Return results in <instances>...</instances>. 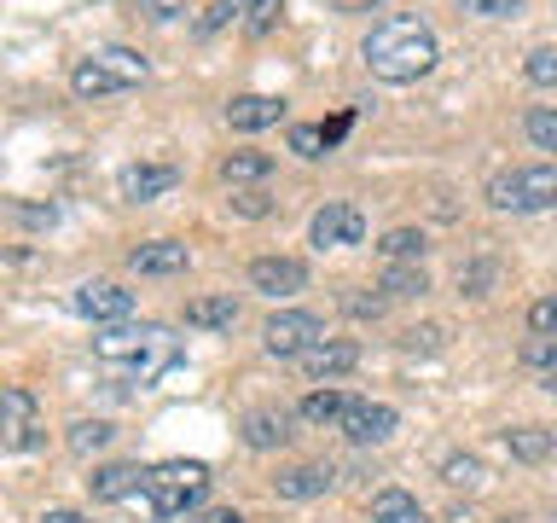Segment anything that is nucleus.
Returning a JSON list of instances; mask_svg holds the SVG:
<instances>
[{
	"label": "nucleus",
	"instance_id": "f257e3e1",
	"mask_svg": "<svg viewBox=\"0 0 557 523\" xmlns=\"http://www.w3.org/2000/svg\"><path fill=\"white\" fill-rule=\"evenodd\" d=\"M360 52H366V70H372L377 82H395V87L430 76L435 59H442L430 24H418V17H383V24L366 35Z\"/></svg>",
	"mask_w": 557,
	"mask_h": 523
},
{
	"label": "nucleus",
	"instance_id": "f03ea898",
	"mask_svg": "<svg viewBox=\"0 0 557 523\" xmlns=\"http://www.w3.org/2000/svg\"><path fill=\"white\" fill-rule=\"evenodd\" d=\"M94 355H99V366H111L116 378L151 384L157 373H163V366H174L181 343L169 338V326L139 320V326H104L99 338H94Z\"/></svg>",
	"mask_w": 557,
	"mask_h": 523
},
{
	"label": "nucleus",
	"instance_id": "7ed1b4c3",
	"mask_svg": "<svg viewBox=\"0 0 557 523\" xmlns=\"http://www.w3.org/2000/svg\"><path fill=\"white\" fill-rule=\"evenodd\" d=\"M203 495H209V465L203 460H163V465L146 471V488H139L134 500L146 506L157 523H174V518H186Z\"/></svg>",
	"mask_w": 557,
	"mask_h": 523
},
{
	"label": "nucleus",
	"instance_id": "20e7f679",
	"mask_svg": "<svg viewBox=\"0 0 557 523\" xmlns=\"http://www.w3.org/2000/svg\"><path fill=\"white\" fill-rule=\"evenodd\" d=\"M139 82H146V59L128 47H104V52H87V59L70 64V94L76 99H111Z\"/></svg>",
	"mask_w": 557,
	"mask_h": 523
},
{
	"label": "nucleus",
	"instance_id": "39448f33",
	"mask_svg": "<svg viewBox=\"0 0 557 523\" xmlns=\"http://www.w3.org/2000/svg\"><path fill=\"white\" fill-rule=\"evenodd\" d=\"M487 204L505 209V216H540V209H557V163L499 169L494 181H487Z\"/></svg>",
	"mask_w": 557,
	"mask_h": 523
},
{
	"label": "nucleus",
	"instance_id": "423d86ee",
	"mask_svg": "<svg viewBox=\"0 0 557 523\" xmlns=\"http://www.w3.org/2000/svg\"><path fill=\"white\" fill-rule=\"evenodd\" d=\"M313 343H325V326H320V314H308V308H278L268 326H261V349L278 361H302Z\"/></svg>",
	"mask_w": 557,
	"mask_h": 523
},
{
	"label": "nucleus",
	"instance_id": "0eeeda50",
	"mask_svg": "<svg viewBox=\"0 0 557 523\" xmlns=\"http://www.w3.org/2000/svg\"><path fill=\"white\" fill-rule=\"evenodd\" d=\"M0 442L29 453L41 448V413H35V396L24 384H12V390H0Z\"/></svg>",
	"mask_w": 557,
	"mask_h": 523
},
{
	"label": "nucleus",
	"instance_id": "6e6552de",
	"mask_svg": "<svg viewBox=\"0 0 557 523\" xmlns=\"http://www.w3.org/2000/svg\"><path fill=\"white\" fill-rule=\"evenodd\" d=\"M308 239L320 251H348V244H366V209L360 204H325L320 216L308 221Z\"/></svg>",
	"mask_w": 557,
	"mask_h": 523
},
{
	"label": "nucleus",
	"instance_id": "1a4fd4ad",
	"mask_svg": "<svg viewBox=\"0 0 557 523\" xmlns=\"http://www.w3.org/2000/svg\"><path fill=\"white\" fill-rule=\"evenodd\" d=\"M70 308H76L82 320H94V326H122L134 314V291L111 285V279H94V285H82L76 296H70Z\"/></svg>",
	"mask_w": 557,
	"mask_h": 523
},
{
	"label": "nucleus",
	"instance_id": "9d476101",
	"mask_svg": "<svg viewBox=\"0 0 557 523\" xmlns=\"http://www.w3.org/2000/svg\"><path fill=\"white\" fill-rule=\"evenodd\" d=\"M250 285L261 296H296V291H308V262H296V256H256L250 262Z\"/></svg>",
	"mask_w": 557,
	"mask_h": 523
},
{
	"label": "nucleus",
	"instance_id": "9b49d317",
	"mask_svg": "<svg viewBox=\"0 0 557 523\" xmlns=\"http://www.w3.org/2000/svg\"><path fill=\"white\" fill-rule=\"evenodd\" d=\"M181 186V169L174 163H128L116 174V192L128 204H151V198H163V192Z\"/></svg>",
	"mask_w": 557,
	"mask_h": 523
},
{
	"label": "nucleus",
	"instance_id": "f8f14e48",
	"mask_svg": "<svg viewBox=\"0 0 557 523\" xmlns=\"http://www.w3.org/2000/svg\"><path fill=\"white\" fill-rule=\"evenodd\" d=\"M395 425H400V413H395V408H383V401H355L337 430L348 436V442H360V448H366V442H389Z\"/></svg>",
	"mask_w": 557,
	"mask_h": 523
},
{
	"label": "nucleus",
	"instance_id": "ddd939ff",
	"mask_svg": "<svg viewBox=\"0 0 557 523\" xmlns=\"http://www.w3.org/2000/svg\"><path fill=\"white\" fill-rule=\"evenodd\" d=\"M238 436H244V448H256V453L285 448L290 442V413L285 408H250L238 418Z\"/></svg>",
	"mask_w": 557,
	"mask_h": 523
},
{
	"label": "nucleus",
	"instance_id": "4468645a",
	"mask_svg": "<svg viewBox=\"0 0 557 523\" xmlns=\"http://www.w3.org/2000/svg\"><path fill=\"white\" fill-rule=\"evenodd\" d=\"M128 268L134 273H186L191 251L181 239H151V244H134V251H128Z\"/></svg>",
	"mask_w": 557,
	"mask_h": 523
},
{
	"label": "nucleus",
	"instance_id": "2eb2a0df",
	"mask_svg": "<svg viewBox=\"0 0 557 523\" xmlns=\"http://www.w3.org/2000/svg\"><path fill=\"white\" fill-rule=\"evenodd\" d=\"M355 366H360V343H348V338H325L302 355L308 378H343V373H355Z\"/></svg>",
	"mask_w": 557,
	"mask_h": 523
},
{
	"label": "nucleus",
	"instance_id": "dca6fc26",
	"mask_svg": "<svg viewBox=\"0 0 557 523\" xmlns=\"http://www.w3.org/2000/svg\"><path fill=\"white\" fill-rule=\"evenodd\" d=\"M278 117H285V99H273V94H238L226 105V122H233L238 134H261V129H273Z\"/></svg>",
	"mask_w": 557,
	"mask_h": 523
},
{
	"label": "nucleus",
	"instance_id": "f3484780",
	"mask_svg": "<svg viewBox=\"0 0 557 523\" xmlns=\"http://www.w3.org/2000/svg\"><path fill=\"white\" fill-rule=\"evenodd\" d=\"M139 488H146V471H139V465H99L94 477H87V495H94L99 506H111V500H134Z\"/></svg>",
	"mask_w": 557,
	"mask_h": 523
},
{
	"label": "nucleus",
	"instance_id": "a211bd4d",
	"mask_svg": "<svg viewBox=\"0 0 557 523\" xmlns=\"http://www.w3.org/2000/svg\"><path fill=\"white\" fill-rule=\"evenodd\" d=\"M325 488H331V465H290L273 477L278 500H313V495H325Z\"/></svg>",
	"mask_w": 557,
	"mask_h": 523
},
{
	"label": "nucleus",
	"instance_id": "6ab92c4d",
	"mask_svg": "<svg viewBox=\"0 0 557 523\" xmlns=\"http://www.w3.org/2000/svg\"><path fill=\"white\" fill-rule=\"evenodd\" d=\"M186 326H198V331H233L238 326L233 291H226V296H191V303H186Z\"/></svg>",
	"mask_w": 557,
	"mask_h": 523
},
{
	"label": "nucleus",
	"instance_id": "aec40b11",
	"mask_svg": "<svg viewBox=\"0 0 557 523\" xmlns=\"http://www.w3.org/2000/svg\"><path fill=\"white\" fill-rule=\"evenodd\" d=\"M505 448H511V460L540 465V460H552V453H557V436L546 425H517V430H505Z\"/></svg>",
	"mask_w": 557,
	"mask_h": 523
},
{
	"label": "nucleus",
	"instance_id": "412c9836",
	"mask_svg": "<svg viewBox=\"0 0 557 523\" xmlns=\"http://www.w3.org/2000/svg\"><path fill=\"white\" fill-rule=\"evenodd\" d=\"M268 174H273L268 151H226L221 157V181L226 186H256V181H268Z\"/></svg>",
	"mask_w": 557,
	"mask_h": 523
},
{
	"label": "nucleus",
	"instance_id": "4be33fe9",
	"mask_svg": "<svg viewBox=\"0 0 557 523\" xmlns=\"http://www.w3.org/2000/svg\"><path fill=\"white\" fill-rule=\"evenodd\" d=\"M372 523H424V506H418L407 488H377L372 495Z\"/></svg>",
	"mask_w": 557,
	"mask_h": 523
},
{
	"label": "nucleus",
	"instance_id": "5701e85b",
	"mask_svg": "<svg viewBox=\"0 0 557 523\" xmlns=\"http://www.w3.org/2000/svg\"><path fill=\"white\" fill-rule=\"evenodd\" d=\"M377 251H383V262H424L430 239H424V227H389L377 239Z\"/></svg>",
	"mask_w": 557,
	"mask_h": 523
},
{
	"label": "nucleus",
	"instance_id": "b1692460",
	"mask_svg": "<svg viewBox=\"0 0 557 523\" xmlns=\"http://www.w3.org/2000/svg\"><path fill=\"white\" fill-rule=\"evenodd\" d=\"M389 303H407V296H424L430 291V279H424V268L418 262H389V273H383V285H377Z\"/></svg>",
	"mask_w": 557,
	"mask_h": 523
},
{
	"label": "nucleus",
	"instance_id": "393cba45",
	"mask_svg": "<svg viewBox=\"0 0 557 523\" xmlns=\"http://www.w3.org/2000/svg\"><path fill=\"white\" fill-rule=\"evenodd\" d=\"M348 408H355V396H348V390H313L302 401V418H308V425H343Z\"/></svg>",
	"mask_w": 557,
	"mask_h": 523
},
{
	"label": "nucleus",
	"instance_id": "a878e982",
	"mask_svg": "<svg viewBox=\"0 0 557 523\" xmlns=\"http://www.w3.org/2000/svg\"><path fill=\"white\" fill-rule=\"evenodd\" d=\"M442 483H447V488H465V495H476V488L487 483V465L476 460V453H447V460H442Z\"/></svg>",
	"mask_w": 557,
	"mask_h": 523
},
{
	"label": "nucleus",
	"instance_id": "bb28decb",
	"mask_svg": "<svg viewBox=\"0 0 557 523\" xmlns=\"http://www.w3.org/2000/svg\"><path fill=\"white\" fill-rule=\"evenodd\" d=\"M111 425H104V418H76V425H70V448L76 453H99V448H111Z\"/></svg>",
	"mask_w": 557,
	"mask_h": 523
},
{
	"label": "nucleus",
	"instance_id": "cd10ccee",
	"mask_svg": "<svg viewBox=\"0 0 557 523\" xmlns=\"http://www.w3.org/2000/svg\"><path fill=\"white\" fill-rule=\"evenodd\" d=\"M522 134H529L540 151H557V111L552 105H534V111L522 117Z\"/></svg>",
	"mask_w": 557,
	"mask_h": 523
},
{
	"label": "nucleus",
	"instance_id": "c85d7f7f",
	"mask_svg": "<svg viewBox=\"0 0 557 523\" xmlns=\"http://www.w3.org/2000/svg\"><path fill=\"white\" fill-rule=\"evenodd\" d=\"M522 76L534 87H557V47H534L529 59H522Z\"/></svg>",
	"mask_w": 557,
	"mask_h": 523
},
{
	"label": "nucleus",
	"instance_id": "c756f323",
	"mask_svg": "<svg viewBox=\"0 0 557 523\" xmlns=\"http://www.w3.org/2000/svg\"><path fill=\"white\" fill-rule=\"evenodd\" d=\"M529 331L534 338H557V291H546V296L529 303Z\"/></svg>",
	"mask_w": 557,
	"mask_h": 523
},
{
	"label": "nucleus",
	"instance_id": "7c9ffc66",
	"mask_svg": "<svg viewBox=\"0 0 557 523\" xmlns=\"http://www.w3.org/2000/svg\"><path fill=\"white\" fill-rule=\"evenodd\" d=\"M250 7H256V0H215V7H209V12L198 17V35H215L221 24H233V17H244Z\"/></svg>",
	"mask_w": 557,
	"mask_h": 523
},
{
	"label": "nucleus",
	"instance_id": "2f4dec72",
	"mask_svg": "<svg viewBox=\"0 0 557 523\" xmlns=\"http://www.w3.org/2000/svg\"><path fill=\"white\" fill-rule=\"evenodd\" d=\"M522 366H534V373H557V338H529L522 343Z\"/></svg>",
	"mask_w": 557,
	"mask_h": 523
},
{
	"label": "nucleus",
	"instance_id": "473e14b6",
	"mask_svg": "<svg viewBox=\"0 0 557 523\" xmlns=\"http://www.w3.org/2000/svg\"><path fill=\"white\" fill-rule=\"evenodd\" d=\"M278 17H285V0H256V7L244 12V29H250V35H268Z\"/></svg>",
	"mask_w": 557,
	"mask_h": 523
},
{
	"label": "nucleus",
	"instance_id": "72a5a7b5",
	"mask_svg": "<svg viewBox=\"0 0 557 523\" xmlns=\"http://www.w3.org/2000/svg\"><path fill=\"white\" fill-rule=\"evenodd\" d=\"M139 12L151 17V24H174V17H186V0H134Z\"/></svg>",
	"mask_w": 557,
	"mask_h": 523
},
{
	"label": "nucleus",
	"instance_id": "f704fd0d",
	"mask_svg": "<svg viewBox=\"0 0 557 523\" xmlns=\"http://www.w3.org/2000/svg\"><path fill=\"white\" fill-rule=\"evenodd\" d=\"M290 151H296V157H325L331 146H325L320 129H290Z\"/></svg>",
	"mask_w": 557,
	"mask_h": 523
},
{
	"label": "nucleus",
	"instance_id": "c9c22d12",
	"mask_svg": "<svg viewBox=\"0 0 557 523\" xmlns=\"http://www.w3.org/2000/svg\"><path fill=\"white\" fill-rule=\"evenodd\" d=\"M487 279H494V268H487V262H470V268H459V285H465L470 296H487Z\"/></svg>",
	"mask_w": 557,
	"mask_h": 523
},
{
	"label": "nucleus",
	"instance_id": "e433bc0d",
	"mask_svg": "<svg viewBox=\"0 0 557 523\" xmlns=\"http://www.w3.org/2000/svg\"><path fill=\"white\" fill-rule=\"evenodd\" d=\"M465 12H476V17H511L522 0H459Z\"/></svg>",
	"mask_w": 557,
	"mask_h": 523
},
{
	"label": "nucleus",
	"instance_id": "4c0bfd02",
	"mask_svg": "<svg viewBox=\"0 0 557 523\" xmlns=\"http://www.w3.org/2000/svg\"><path fill=\"white\" fill-rule=\"evenodd\" d=\"M12 216L29 221V227H52V221H59V209H52V204H12Z\"/></svg>",
	"mask_w": 557,
	"mask_h": 523
},
{
	"label": "nucleus",
	"instance_id": "58836bf2",
	"mask_svg": "<svg viewBox=\"0 0 557 523\" xmlns=\"http://www.w3.org/2000/svg\"><path fill=\"white\" fill-rule=\"evenodd\" d=\"M442 338H447L442 326H412L407 338H400V349H442Z\"/></svg>",
	"mask_w": 557,
	"mask_h": 523
},
{
	"label": "nucleus",
	"instance_id": "ea45409f",
	"mask_svg": "<svg viewBox=\"0 0 557 523\" xmlns=\"http://www.w3.org/2000/svg\"><path fill=\"white\" fill-rule=\"evenodd\" d=\"M233 209H238V216H250V221L268 216V192H256V186L250 192H233Z\"/></svg>",
	"mask_w": 557,
	"mask_h": 523
},
{
	"label": "nucleus",
	"instance_id": "a19ab883",
	"mask_svg": "<svg viewBox=\"0 0 557 523\" xmlns=\"http://www.w3.org/2000/svg\"><path fill=\"white\" fill-rule=\"evenodd\" d=\"M383 303H389V296H348V314H360V320L372 314V320H377V314H383Z\"/></svg>",
	"mask_w": 557,
	"mask_h": 523
},
{
	"label": "nucleus",
	"instance_id": "79ce46f5",
	"mask_svg": "<svg viewBox=\"0 0 557 523\" xmlns=\"http://www.w3.org/2000/svg\"><path fill=\"white\" fill-rule=\"evenodd\" d=\"M348 122H355V117H348V111H343V117H331V122H320V134H325V146H337V139L348 134Z\"/></svg>",
	"mask_w": 557,
	"mask_h": 523
},
{
	"label": "nucleus",
	"instance_id": "37998d69",
	"mask_svg": "<svg viewBox=\"0 0 557 523\" xmlns=\"http://www.w3.org/2000/svg\"><path fill=\"white\" fill-rule=\"evenodd\" d=\"M325 7H331V12H377L383 0H325Z\"/></svg>",
	"mask_w": 557,
	"mask_h": 523
},
{
	"label": "nucleus",
	"instance_id": "c03bdc74",
	"mask_svg": "<svg viewBox=\"0 0 557 523\" xmlns=\"http://www.w3.org/2000/svg\"><path fill=\"white\" fill-rule=\"evenodd\" d=\"M41 523H87V518H82V512H70V506H59V512H47Z\"/></svg>",
	"mask_w": 557,
	"mask_h": 523
},
{
	"label": "nucleus",
	"instance_id": "a18cd8bd",
	"mask_svg": "<svg viewBox=\"0 0 557 523\" xmlns=\"http://www.w3.org/2000/svg\"><path fill=\"white\" fill-rule=\"evenodd\" d=\"M209 523H250V518H238V512H215Z\"/></svg>",
	"mask_w": 557,
	"mask_h": 523
},
{
	"label": "nucleus",
	"instance_id": "49530a36",
	"mask_svg": "<svg viewBox=\"0 0 557 523\" xmlns=\"http://www.w3.org/2000/svg\"><path fill=\"white\" fill-rule=\"evenodd\" d=\"M546 390H552V396H557V373H552V378H546Z\"/></svg>",
	"mask_w": 557,
	"mask_h": 523
},
{
	"label": "nucleus",
	"instance_id": "de8ad7c7",
	"mask_svg": "<svg viewBox=\"0 0 557 523\" xmlns=\"http://www.w3.org/2000/svg\"><path fill=\"white\" fill-rule=\"evenodd\" d=\"M552 523H557V518H552Z\"/></svg>",
	"mask_w": 557,
	"mask_h": 523
}]
</instances>
